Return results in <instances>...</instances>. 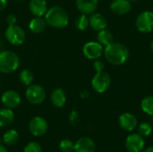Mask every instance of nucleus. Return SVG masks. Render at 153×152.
Instances as JSON below:
<instances>
[{"label": "nucleus", "instance_id": "1", "mask_svg": "<svg viewBox=\"0 0 153 152\" xmlns=\"http://www.w3.org/2000/svg\"><path fill=\"white\" fill-rule=\"evenodd\" d=\"M103 55L106 60L112 65H122L129 58L130 53L127 47L119 42H112L104 47Z\"/></svg>", "mask_w": 153, "mask_h": 152}, {"label": "nucleus", "instance_id": "2", "mask_svg": "<svg viewBox=\"0 0 153 152\" xmlns=\"http://www.w3.org/2000/svg\"><path fill=\"white\" fill-rule=\"evenodd\" d=\"M44 18L48 25L56 29H63L69 23L67 12L59 5H55L48 9Z\"/></svg>", "mask_w": 153, "mask_h": 152}, {"label": "nucleus", "instance_id": "3", "mask_svg": "<svg viewBox=\"0 0 153 152\" xmlns=\"http://www.w3.org/2000/svg\"><path fill=\"white\" fill-rule=\"evenodd\" d=\"M21 61L16 53L12 50H0V73H12L20 66Z\"/></svg>", "mask_w": 153, "mask_h": 152}, {"label": "nucleus", "instance_id": "4", "mask_svg": "<svg viewBox=\"0 0 153 152\" xmlns=\"http://www.w3.org/2000/svg\"><path fill=\"white\" fill-rule=\"evenodd\" d=\"M4 36L7 41L13 46H21L26 39L24 30L17 24L8 26L4 31Z\"/></svg>", "mask_w": 153, "mask_h": 152}, {"label": "nucleus", "instance_id": "5", "mask_svg": "<svg viewBox=\"0 0 153 152\" xmlns=\"http://www.w3.org/2000/svg\"><path fill=\"white\" fill-rule=\"evenodd\" d=\"M46 90L39 84H30L27 87L25 97L32 105H40L46 99Z\"/></svg>", "mask_w": 153, "mask_h": 152}, {"label": "nucleus", "instance_id": "6", "mask_svg": "<svg viewBox=\"0 0 153 152\" xmlns=\"http://www.w3.org/2000/svg\"><path fill=\"white\" fill-rule=\"evenodd\" d=\"M111 85V77L105 71L98 72L91 79V87L97 93L106 92Z\"/></svg>", "mask_w": 153, "mask_h": 152}, {"label": "nucleus", "instance_id": "7", "mask_svg": "<svg viewBox=\"0 0 153 152\" xmlns=\"http://www.w3.org/2000/svg\"><path fill=\"white\" fill-rule=\"evenodd\" d=\"M135 26L142 33H150L153 30V12L143 11L136 18Z\"/></svg>", "mask_w": 153, "mask_h": 152}, {"label": "nucleus", "instance_id": "8", "mask_svg": "<svg viewBox=\"0 0 153 152\" xmlns=\"http://www.w3.org/2000/svg\"><path fill=\"white\" fill-rule=\"evenodd\" d=\"M104 52V47L98 41L86 42L82 47V54L89 60H97L101 57Z\"/></svg>", "mask_w": 153, "mask_h": 152}, {"label": "nucleus", "instance_id": "9", "mask_svg": "<svg viewBox=\"0 0 153 152\" xmlns=\"http://www.w3.org/2000/svg\"><path fill=\"white\" fill-rule=\"evenodd\" d=\"M48 123L41 116H34L29 123V130L36 137L43 136L48 132Z\"/></svg>", "mask_w": 153, "mask_h": 152}, {"label": "nucleus", "instance_id": "10", "mask_svg": "<svg viewBox=\"0 0 153 152\" xmlns=\"http://www.w3.org/2000/svg\"><path fill=\"white\" fill-rule=\"evenodd\" d=\"M144 146V138L139 133H132L126 139V148L129 152H142Z\"/></svg>", "mask_w": 153, "mask_h": 152}, {"label": "nucleus", "instance_id": "11", "mask_svg": "<svg viewBox=\"0 0 153 152\" xmlns=\"http://www.w3.org/2000/svg\"><path fill=\"white\" fill-rule=\"evenodd\" d=\"M22 99L20 94L13 90L4 91L1 96V102L4 108H16L21 104Z\"/></svg>", "mask_w": 153, "mask_h": 152}, {"label": "nucleus", "instance_id": "12", "mask_svg": "<svg viewBox=\"0 0 153 152\" xmlns=\"http://www.w3.org/2000/svg\"><path fill=\"white\" fill-rule=\"evenodd\" d=\"M118 124L123 130L127 132H132L136 128L138 125V121L134 115L126 112L119 116Z\"/></svg>", "mask_w": 153, "mask_h": 152}, {"label": "nucleus", "instance_id": "13", "mask_svg": "<svg viewBox=\"0 0 153 152\" xmlns=\"http://www.w3.org/2000/svg\"><path fill=\"white\" fill-rule=\"evenodd\" d=\"M110 10L117 15H125L132 10V3L129 0H113L110 4Z\"/></svg>", "mask_w": 153, "mask_h": 152}, {"label": "nucleus", "instance_id": "14", "mask_svg": "<svg viewBox=\"0 0 153 152\" xmlns=\"http://www.w3.org/2000/svg\"><path fill=\"white\" fill-rule=\"evenodd\" d=\"M75 4L81 13L91 15L97 10L99 0H76Z\"/></svg>", "mask_w": 153, "mask_h": 152}, {"label": "nucleus", "instance_id": "15", "mask_svg": "<svg viewBox=\"0 0 153 152\" xmlns=\"http://www.w3.org/2000/svg\"><path fill=\"white\" fill-rule=\"evenodd\" d=\"M74 151V152H95L96 144L92 139L89 137H82L75 142Z\"/></svg>", "mask_w": 153, "mask_h": 152}, {"label": "nucleus", "instance_id": "16", "mask_svg": "<svg viewBox=\"0 0 153 152\" xmlns=\"http://www.w3.org/2000/svg\"><path fill=\"white\" fill-rule=\"evenodd\" d=\"M89 24L91 28L96 31L107 29L108 21L107 18L100 13H93L89 17Z\"/></svg>", "mask_w": 153, "mask_h": 152}, {"label": "nucleus", "instance_id": "17", "mask_svg": "<svg viewBox=\"0 0 153 152\" xmlns=\"http://www.w3.org/2000/svg\"><path fill=\"white\" fill-rule=\"evenodd\" d=\"M29 9L33 16H44L48 9V3L46 0H30Z\"/></svg>", "mask_w": 153, "mask_h": 152}, {"label": "nucleus", "instance_id": "18", "mask_svg": "<svg viewBox=\"0 0 153 152\" xmlns=\"http://www.w3.org/2000/svg\"><path fill=\"white\" fill-rule=\"evenodd\" d=\"M47 22L43 16H34L29 22V30L35 34L43 32L47 28Z\"/></svg>", "mask_w": 153, "mask_h": 152}, {"label": "nucleus", "instance_id": "19", "mask_svg": "<svg viewBox=\"0 0 153 152\" xmlns=\"http://www.w3.org/2000/svg\"><path fill=\"white\" fill-rule=\"evenodd\" d=\"M51 102L56 108H63L66 102V94L62 88H56L52 90L50 96Z\"/></svg>", "mask_w": 153, "mask_h": 152}, {"label": "nucleus", "instance_id": "20", "mask_svg": "<svg viewBox=\"0 0 153 152\" xmlns=\"http://www.w3.org/2000/svg\"><path fill=\"white\" fill-rule=\"evenodd\" d=\"M14 120V113L11 108L0 109V127H7L13 124Z\"/></svg>", "mask_w": 153, "mask_h": 152}, {"label": "nucleus", "instance_id": "21", "mask_svg": "<svg viewBox=\"0 0 153 152\" xmlns=\"http://www.w3.org/2000/svg\"><path fill=\"white\" fill-rule=\"evenodd\" d=\"M97 41L105 47L108 46L109 44H111L112 42H114L113 34L111 33V31H109L107 29L101 30L98 31V34H97Z\"/></svg>", "mask_w": 153, "mask_h": 152}, {"label": "nucleus", "instance_id": "22", "mask_svg": "<svg viewBox=\"0 0 153 152\" xmlns=\"http://www.w3.org/2000/svg\"><path fill=\"white\" fill-rule=\"evenodd\" d=\"M19 138H20V135L16 130L9 129L4 133L2 140L5 145L12 146V145H14L15 143H17V142L19 141Z\"/></svg>", "mask_w": 153, "mask_h": 152}, {"label": "nucleus", "instance_id": "23", "mask_svg": "<svg viewBox=\"0 0 153 152\" xmlns=\"http://www.w3.org/2000/svg\"><path fill=\"white\" fill-rule=\"evenodd\" d=\"M141 108L145 114L153 116V95L146 96L142 99Z\"/></svg>", "mask_w": 153, "mask_h": 152}, {"label": "nucleus", "instance_id": "24", "mask_svg": "<svg viewBox=\"0 0 153 152\" xmlns=\"http://www.w3.org/2000/svg\"><path fill=\"white\" fill-rule=\"evenodd\" d=\"M33 79H34L33 73L29 69H23L19 73V80L25 86L30 85L33 82Z\"/></svg>", "mask_w": 153, "mask_h": 152}, {"label": "nucleus", "instance_id": "25", "mask_svg": "<svg viewBox=\"0 0 153 152\" xmlns=\"http://www.w3.org/2000/svg\"><path fill=\"white\" fill-rule=\"evenodd\" d=\"M74 25H75L77 30H82V31L85 30L90 26V24H89V17L86 14L81 13L79 16L76 17L75 22H74Z\"/></svg>", "mask_w": 153, "mask_h": 152}, {"label": "nucleus", "instance_id": "26", "mask_svg": "<svg viewBox=\"0 0 153 152\" xmlns=\"http://www.w3.org/2000/svg\"><path fill=\"white\" fill-rule=\"evenodd\" d=\"M152 125L150 123L143 122V123L140 124V125L138 127V133L141 134L143 137H148L152 134Z\"/></svg>", "mask_w": 153, "mask_h": 152}, {"label": "nucleus", "instance_id": "27", "mask_svg": "<svg viewBox=\"0 0 153 152\" xmlns=\"http://www.w3.org/2000/svg\"><path fill=\"white\" fill-rule=\"evenodd\" d=\"M74 143L68 139H64L59 143V149L62 152H72L74 151Z\"/></svg>", "mask_w": 153, "mask_h": 152}, {"label": "nucleus", "instance_id": "28", "mask_svg": "<svg viewBox=\"0 0 153 152\" xmlns=\"http://www.w3.org/2000/svg\"><path fill=\"white\" fill-rule=\"evenodd\" d=\"M23 152H42V149L38 142H30L24 147Z\"/></svg>", "mask_w": 153, "mask_h": 152}, {"label": "nucleus", "instance_id": "29", "mask_svg": "<svg viewBox=\"0 0 153 152\" xmlns=\"http://www.w3.org/2000/svg\"><path fill=\"white\" fill-rule=\"evenodd\" d=\"M93 68L95 70L96 73L98 72H101V71H104L105 69V64L100 60V59H97V60H94V63H93Z\"/></svg>", "mask_w": 153, "mask_h": 152}, {"label": "nucleus", "instance_id": "30", "mask_svg": "<svg viewBox=\"0 0 153 152\" xmlns=\"http://www.w3.org/2000/svg\"><path fill=\"white\" fill-rule=\"evenodd\" d=\"M6 23L8 24V26L16 24L17 23V17H16V15L13 14V13L8 14L7 17H6Z\"/></svg>", "mask_w": 153, "mask_h": 152}, {"label": "nucleus", "instance_id": "31", "mask_svg": "<svg viewBox=\"0 0 153 152\" xmlns=\"http://www.w3.org/2000/svg\"><path fill=\"white\" fill-rule=\"evenodd\" d=\"M80 97H81L82 99H88V98L90 97V92H89L88 90H82L80 92Z\"/></svg>", "mask_w": 153, "mask_h": 152}, {"label": "nucleus", "instance_id": "32", "mask_svg": "<svg viewBox=\"0 0 153 152\" xmlns=\"http://www.w3.org/2000/svg\"><path fill=\"white\" fill-rule=\"evenodd\" d=\"M7 5V1L6 0H0V12L4 11Z\"/></svg>", "mask_w": 153, "mask_h": 152}, {"label": "nucleus", "instance_id": "33", "mask_svg": "<svg viewBox=\"0 0 153 152\" xmlns=\"http://www.w3.org/2000/svg\"><path fill=\"white\" fill-rule=\"evenodd\" d=\"M0 152H8V151H7V149L4 146L0 144Z\"/></svg>", "mask_w": 153, "mask_h": 152}, {"label": "nucleus", "instance_id": "34", "mask_svg": "<svg viewBox=\"0 0 153 152\" xmlns=\"http://www.w3.org/2000/svg\"><path fill=\"white\" fill-rule=\"evenodd\" d=\"M142 152H153V147H149V148L145 149L144 151H143Z\"/></svg>", "mask_w": 153, "mask_h": 152}, {"label": "nucleus", "instance_id": "35", "mask_svg": "<svg viewBox=\"0 0 153 152\" xmlns=\"http://www.w3.org/2000/svg\"><path fill=\"white\" fill-rule=\"evenodd\" d=\"M151 49H152V51L153 52V39L152 40V42H151Z\"/></svg>", "mask_w": 153, "mask_h": 152}, {"label": "nucleus", "instance_id": "36", "mask_svg": "<svg viewBox=\"0 0 153 152\" xmlns=\"http://www.w3.org/2000/svg\"><path fill=\"white\" fill-rule=\"evenodd\" d=\"M129 1H130L131 3H135V2H137L138 0H129Z\"/></svg>", "mask_w": 153, "mask_h": 152}, {"label": "nucleus", "instance_id": "37", "mask_svg": "<svg viewBox=\"0 0 153 152\" xmlns=\"http://www.w3.org/2000/svg\"><path fill=\"white\" fill-rule=\"evenodd\" d=\"M1 142H2V139H1V137H0V144H1Z\"/></svg>", "mask_w": 153, "mask_h": 152}]
</instances>
